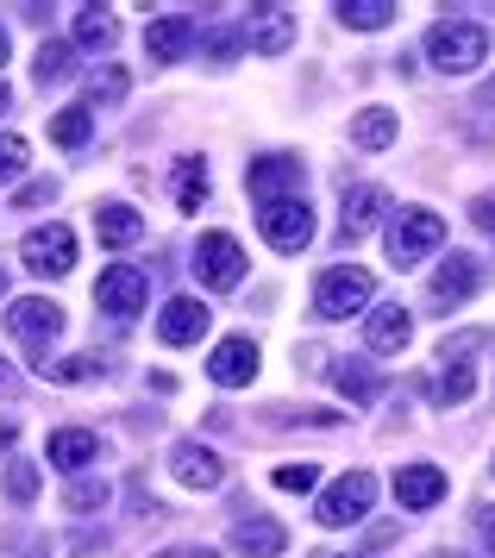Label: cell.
Segmentation results:
<instances>
[{"mask_svg":"<svg viewBox=\"0 0 495 558\" xmlns=\"http://www.w3.org/2000/svg\"><path fill=\"white\" fill-rule=\"evenodd\" d=\"M426 57L446 70V76H471L476 63L490 57V32L471 26V20H439L426 32Z\"/></svg>","mask_w":495,"mask_h":558,"instance_id":"obj_1","label":"cell"},{"mask_svg":"<svg viewBox=\"0 0 495 558\" xmlns=\"http://www.w3.org/2000/svg\"><path fill=\"white\" fill-rule=\"evenodd\" d=\"M195 277L207 282V289H239V282H245V252H239L232 232H201Z\"/></svg>","mask_w":495,"mask_h":558,"instance_id":"obj_2","label":"cell"},{"mask_svg":"<svg viewBox=\"0 0 495 558\" xmlns=\"http://www.w3.org/2000/svg\"><path fill=\"white\" fill-rule=\"evenodd\" d=\"M439 245H446V220L426 214V207H408L396 227H389V257H396V264H421V257L439 252Z\"/></svg>","mask_w":495,"mask_h":558,"instance_id":"obj_3","label":"cell"},{"mask_svg":"<svg viewBox=\"0 0 495 558\" xmlns=\"http://www.w3.org/2000/svg\"><path fill=\"white\" fill-rule=\"evenodd\" d=\"M371 289H376V282L346 264V270H326V277H321L314 307H321L326 320H351V314H364V307H371Z\"/></svg>","mask_w":495,"mask_h":558,"instance_id":"obj_4","label":"cell"},{"mask_svg":"<svg viewBox=\"0 0 495 558\" xmlns=\"http://www.w3.org/2000/svg\"><path fill=\"white\" fill-rule=\"evenodd\" d=\"M257 227H264V239H270L276 252H307L314 245V207L301 202H270L264 214H257Z\"/></svg>","mask_w":495,"mask_h":558,"instance_id":"obj_5","label":"cell"},{"mask_svg":"<svg viewBox=\"0 0 495 558\" xmlns=\"http://www.w3.org/2000/svg\"><path fill=\"white\" fill-rule=\"evenodd\" d=\"M25 270L32 277H70L75 270V232L70 227H38V232H25Z\"/></svg>","mask_w":495,"mask_h":558,"instance_id":"obj_6","label":"cell"},{"mask_svg":"<svg viewBox=\"0 0 495 558\" xmlns=\"http://www.w3.org/2000/svg\"><path fill=\"white\" fill-rule=\"evenodd\" d=\"M301 182H307V163H301V157H257V163L245 170V189L264 207L270 202H295Z\"/></svg>","mask_w":495,"mask_h":558,"instance_id":"obj_7","label":"cell"},{"mask_svg":"<svg viewBox=\"0 0 495 558\" xmlns=\"http://www.w3.org/2000/svg\"><path fill=\"white\" fill-rule=\"evenodd\" d=\"M376 502V477L371 471H351V477H339L333 489L321 496V521L326 527H351V521H364Z\"/></svg>","mask_w":495,"mask_h":558,"instance_id":"obj_8","label":"cell"},{"mask_svg":"<svg viewBox=\"0 0 495 558\" xmlns=\"http://www.w3.org/2000/svg\"><path fill=\"white\" fill-rule=\"evenodd\" d=\"M145 295H150V282H145V270L138 264H113V270H100V289H95V302H100V314H138L145 307Z\"/></svg>","mask_w":495,"mask_h":558,"instance_id":"obj_9","label":"cell"},{"mask_svg":"<svg viewBox=\"0 0 495 558\" xmlns=\"http://www.w3.org/2000/svg\"><path fill=\"white\" fill-rule=\"evenodd\" d=\"M7 327L20 332V339L32 345V352H45L50 339L63 332V307H57V302H45V295H25V302H13V314H7Z\"/></svg>","mask_w":495,"mask_h":558,"instance_id":"obj_10","label":"cell"},{"mask_svg":"<svg viewBox=\"0 0 495 558\" xmlns=\"http://www.w3.org/2000/svg\"><path fill=\"white\" fill-rule=\"evenodd\" d=\"M245 45L251 51H264V57H282L289 45H295V13H289V7H251Z\"/></svg>","mask_w":495,"mask_h":558,"instance_id":"obj_11","label":"cell"},{"mask_svg":"<svg viewBox=\"0 0 495 558\" xmlns=\"http://www.w3.org/2000/svg\"><path fill=\"white\" fill-rule=\"evenodd\" d=\"M170 471L189 489H220L226 483V464H220V452H207L201 439H176V452H170Z\"/></svg>","mask_w":495,"mask_h":558,"instance_id":"obj_12","label":"cell"},{"mask_svg":"<svg viewBox=\"0 0 495 558\" xmlns=\"http://www.w3.org/2000/svg\"><path fill=\"white\" fill-rule=\"evenodd\" d=\"M189 51H195V20H189V13H164V20L145 32V57L150 63H182Z\"/></svg>","mask_w":495,"mask_h":558,"instance_id":"obj_13","label":"cell"},{"mask_svg":"<svg viewBox=\"0 0 495 558\" xmlns=\"http://www.w3.org/2000/svg\"><path fill=\"white\" fill-rule=\"evenodd\" d=\"M207 302H195V295H176V302H164V320H157V339L164 345H195L201 332H207Z\"/></svg>","mask_w":495,"mask_h":558,"instance_id":"obj_14","label":"cell"},{"mask_svg":"<svg viewBox=\"0 0 495 558\" xmlns=\"http://www.w3.org/2000/svg\"><path fill=\"white\" fill-rule=\"evenodd\" d=\"M476 289H483V264L458 252L451 264H439V277H433V302H439V307H458V302H471Z\"/></svg>","mask_w":495,"mask_h":558,"instance_id":"obj_15","label":"cell"},{"mask_svg":"<svg viewBox=\"0 0 495 558\" xmlns=\"http://www.w3.org/2000/svg\"><path fill=\"white\" fill-rule=\"evenodd\" d=\"M446 496V471L439 464H401L396 471V502L401 508H433Z\"/></svg>","mask_w":495,"mask_h":558,"instance_id":"obj_16","label":"cell"},{"mask_svg":"<svg viewBox=\"0 0 495 558\" xmlns=\"http://www.w3.org/2000/svg\"><path fill=\"white\" fill-rule=\"evenodd\" d=\"M207 371H214L220 389H245V383L257 377V345H251V339H226V345H214V364H207Z\"/></svg>","mask_w":495,"mask_h":558,"instance_id":"obj_17","label":"cell"},{"mask_svg":"<svg viewBox=\"0 0 495 558\" xmlns=\"http://www.w3.org/2000/svg\"><path fill=\"white\" fill-rule=\"evenodd\" d=\"M408 339H414V320H408L401 307H376L371 320H364V345H371V352H401Z\"/></svg>","mask_w":495,"mask_h":558,"instance_id":"obj_18","label":"cell"},{"mask_svg":"<svg viewBox=\"0 0 495 558\" xmlns=\"http://www.w3.org/2000/svg\"><path fill=\"white\" fill-rule=\"evenodd\" d=\"M95 458H100V439L88 427L50 433V464H57V471H82V464H95Z\"/></svg>","mask_w":495,"mask_h":558,"instance_id":"obj_19","label":"cell"},{"mask_svg":"<svg viewBox=\"0 0 495 558\" xmlns=\"http://www.w3.org/2000/svg\"><path fill=\"white\" fill-rule=\"evenodd\" d=\"M396 132H401V120L389 107H364V113L351 120V145H358V151H383V145H396Z\"/></svg>","mask_w":495,"mask_h":558,"instance_id":"obj_20","label":"cell"},{"mask_svg":"<svg viewBox=\"0 0 495 558\" xmlns=\"http://www.w3.org/2000/svg\"><path fill=\"white\" fill-rule=\"evenodd\" d=\"M232 546L245 558H276L282 546H289V533L276 527V521H264V514H251V521H239V533H232Z\"/></svg>","mask_w":495,"mask_h":558,"instance_id":"obj_21","label":"cell"},{"mask_svg":"<svg viewBox=\"0 0 495 558\" xmlns=\"http://www.w3.org/2000/svg\"><path fill=\"white\" fill-rule=\"evenodd\" d=\"M95 232H100V245H113V252H125V245H138V239H145V220H138V214H132V207H100L95 214Z\"/></svg>","mask_w":495,"mask_h":558,"instance_id":"obj_22","label":"cell"},{"mask_svg":"<svg viewBox=\"0 0 495 558\" xmlns=\"http://www.w3.org/2000/svg\"><path fill=\"white\" fill-rule=\"evenodd\" d=\"M376 214H383V189H346V214H339V232L358 239V232L376 227Z\"/></svg>","mask_w":495,"mask_h":558,"instance_id":"obj_23","label":"cell"},{"mask_svg":"<svg viewBox=\"0 0 495 558\" xmlns=\"http://www.w3.org/2000/svg\"><path fill=\"white\" fill-rule=\"evenodd\" d=\"M50 138H57L63 151H82V145L95 138V113H88L82 101H75V107H63V113L50 120Z\"/></svg>","mask_w":495,"mask_h":558,"instance_id":"obj_24","label":"cell"},{"mask_svg":"<svg viewBox=\"0 0 495 558\" xmlns=\"http://www.w3.org/2000/svg\"><path fill=\"white\" fill-rule=\"evenodd\" d=\"M396 13H401L396 0H346V7H339V20H346V26H358V32H376V26H389Z\"/></svg>","mask_w":495,"mask_h":558,"instance_id":"obj_25","label":"cell"},{"mask_svg":"<svg viewBox=\"0 0 495 558\" xmlns=\"http://www.w3.org/2000/svg\"><path fill=\"white\" fill-rule=\"evenodd\" d=\"M113 38H120V26H113L100 7H82V13H75V45H88V51H107Z\"/></svg>","mask_w":495,"mask_h":558,"instance_id":"obj_26","label":"cell"},{"mask_svg":"<svg viewBox=\"0 0 495 558\" xmlns=\"http://www.w3.org/2000/svg\"><path fill=\"white\" fill-rule=\"evenodd\" d=\"M201 202H207V170L201 163H176V207L195 214Z\"/></svg>","mask_w":495,"mask_h":558,"instance_id":"obj_27","label":"cell"},{"mask_svg":"<svg viewBox=\"0 0 495 558\" xmlns=\"http://www.w3.org/2000/svg\"><path fill=\"white\" fill-rule=\"evenodd\" d=\"M333 383H339V396H351V402H376V389H383V377H371L364 364H339Z\"/></svg>","mask_w":495,"mask_h":558,"instance_id":"obj_28","label":"cell"},{"mask_svg":"<svg viewBox=\"0 0 495 558\" xmlns=\"http://www.w3.org/2000/svg\"><path fill=\"white\" fill-rule=\"evenodd\" d=\"M471 389H476V377L464 371V364H446V377L433 383V396H439V402H471Z\"/></svg>","mask_w":495,"mask_h":558,"instance_id":"obj_29","label":"cell"},{"mask_svg":"<svg viewBox=\"0 0 495 558\" xmlns=\"http://www.w3.org/2000/svg\"><path fill=\"white\" fill-rule=\"evenodd\" d=\"M276 489H289V496H307V489H314V483H321V471H314V464H276Z\"/></svg>","mask_w":495,"mask_h":558,"instance_id":"obj_30","label":"cell"},{"mask_svg":"<svg viewBox=\"0 0 495 558\" xmlns=\"http://www.w3.org/2000/svg\"><path fill=\"white\" fill-rule=\"evenodd\" d=\"M45 377L50 383H95L100 364H95V357H63V364H45Z\"/></svg>","mask_w":495,"mask_h":558,"instance_id":"obj_31","label":"cell"},{"mask_svg":"<svg viewBox=\"0 0 495 558\" xmlns=\"http://www.w3.org/2000/svg\"><path fill=\"white\" fill-rule=\"evenodd\" d=\"M70 76V45H45L38 51V82H63Z\"/></svg>","mask_w":495,"mask_h":558,"instance_id":"obj_32","label":"cell"},{"mask_svg":"<svg viewBox=\"0 0 495 558\" xmlns=\"http://www.w3.org/2000/svg\"><path fill=\"white\" fill-rule=\"evenodd\" d=\"M7 496H13V502H32V496H38V464H13V471H7Z\"/></svg>","mask_w":495,"mask_h":558,"instance_id":"obj_33","label":"cell"},{"mask_svg":"<svg viewBox=\"0 0 495 558\" xmlns=\"http://www.w3.org/2000/svg\"><path fill=\"white\" fill-rule=\"evenodd\" d=\"M20 170H25V138H0V182H20Z\"/></svg>","mask_w":495,"mask_h":558,"instance_id":"obj_34","label":"cell"},{"mask_svg":"<svg viewBox=\"0 0 495 558\" xmlns=\"http://www.w3.org/2000/svg\"><path fill=\"white\" fill-rule=\"evenodd\" d=\"M107 502V483H75L70 489V508H100Z\"/></svg>","mask_w":495,"mask_h":558,"instance_id":"obj_35","label":"cell"},{"mask_svg":"<svg viewBox=\"0 0 495 558\" xmlns=\"http://www.w3.org/2000/svg\"><path fill=\"white\" fill-rule=\"evenodd\" d=\"M471 220H476L483 232H495V195H476V202H471Z\"/></svg>","mask_w":495,"mask_h":558,"instance_id":"obj_36","label":"cell"},{"mask_svg":"<svg viewBox=\"0 0 495 558\" xmlns=\"http://www.w3.org/2000/svg\"><path fill=\"white\" fill-rule=\"evenodd\" d=\"M207 51H214V57H232V51H239V38H232V32H214V38H207Z\"/></svg>","mask_w":495,"mask_h":558,"instance_id":"obj_37","label":"cell"},{"mask_svg":"<svg viewBox=\"0 0 495 558\" xmlns=\"http://www.w3.org/2000/svg\"><path fill=\"white\" fill-rule=\"evenodd\" d=\"M50 202V182H32V189H20V207H38Z\"/></svg>","mask_w":495,"mask_h":558,"instance_id":"obj_38","label":"cell"},{"mask_svg":"<svg viewBox=\"0 0 495 558\" xmlns=\"http://www.w3.org/2000/svg\"><path fill=\"white\" fill-rule=\"evenodd\" d=\"M483 539H490V553H495V508H483Z\"/></svg>","mask_w":495,"mask_h":558,"instance_id":"obj_39","label":"cell"},{"mask_svg":"<svg viewBox=\"0 0 495 558\" xmlns=\"http://www.w3.org/2000/svg\"><path fill=\"white\" fill-rule=\"evenodd\" d=\"M0 446H13V421H0Z\"/></svg>","mask_w":495,"mask_h":558,"instance_id":"obj_40","label":"cell"},{"mask_svg":"<svg viewBox=\"0 0 495 558\" xmlns=\"http://www.w3.org/2000/svg\"><path fill=\"white\" fill-rule=\"evenodd\" d=\"M164 558H214V553H207V546H201V553H164Z\"/></svg>","mask_w":495,"mask_h":558,"instance_id":"obj_41","label":"cell"},{"mask_svg":"<svg viewBox=\"0 0 495 558\" xmlns=\"http://www.w3.org/2000/svg\"><path fill=\"white\" fill-rule=\"evenodd\" d=\"M0 63H7V32H0Z\"/></svg>","mask_w":495,"mask_h":558,"instance_id":"obj_42","label":"cell"},{"mask_svg":"<svg viewBox=\"0 0 495 558\" xmlns=\"http://www.w3.org/2000/svg\"><path fill=\"white\" fill-rule=\"evenodd\" d=\"M0 113H7V82H0Z\"/></svg>","mask_w":495,"mask_h":558,"instance_id":"obj_43","label":"cell"},{"mask_svg":"<svg viewBox=\"0 0 495 558\" xmlns=\"http://www.w3.org/2000/svg\"><path fill=\"white\" fill-rule=\"evenodd\" d=\"M321 558H346V553H321Z\"/></svg>","mask_w":495,"mask_h":558,"instance_id":"obj_44","label":"cell"},{"mask_svg":"<svg viewBox=\"0 0 495 558\" xmlns=\"http://www.w3.org/2000/svg\"><path fill=\"white\" fill-rule=\"evenodd\" d=\"M0 295H7V277H0Z\"/></svg>","mask_w":495,"mask_h":558,"instance_id":"obj_45","label":"cell"},{"mask_svg":"<svg viewBox=\"0 0 495 558\" xmlns=\"http://www.w3.org/2000/svg\"><path fill=\"white\" fill-rule=\"evenodd\" d=\"M0 377H7V364H0Z\"/></svg>","mask_w":495,"mask_h":558,"instance_id":"obj_46","label":"cell"}]
</instances>
